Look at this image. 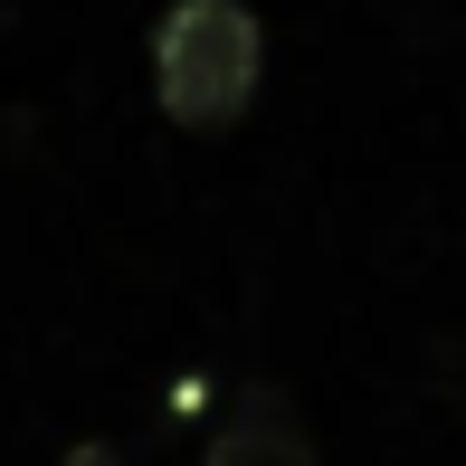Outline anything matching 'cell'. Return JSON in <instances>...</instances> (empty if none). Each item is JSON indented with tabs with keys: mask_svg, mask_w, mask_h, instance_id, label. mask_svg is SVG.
Masks as SVG:
<instances>
[{
	"mask_svg": "<svg viewBox=\"0 0 466 466\" xmlns=\"http://www.w3.org/2000/svg\"><path fill=\"white\" fill-rule=\"evenodd\" d=\"M267 76V29L238 10V0H172L153 29V96L162 115L190 124V134H219L258 105Z\"/></svg>",
	"mask_w": 466,
	"mask_h": 466,
	"instance_id": "cell-1",
	"label": "cell"
},
{
	"mask_svg": "<svg viewBox=\"0 0 466 466\" xmlns=\"http://www.w3.org/2000/svg\"><path fill=\"white\" fill-rule=\"evenodd\" d=\"M200 466H324V457H314V438H305V419H295L286 390H248L238 410L219 419V438H209Z\"/></svg>",
	"mask_w": 466,
	"mask_h": 466,
	"instance_id": "cell-2",
	"label": "cell"
},
{
	"mask_svg": "<svg viewBox=\"0 0 466 466\" xmlns=\"http://www.w3.org/2000/svg\"><path fill=\"white\" fill-rule=\"evenodd\" d=\"M57 466H124V448H105V438H86V448H67Z\"/></svg>",
	"mask_w": 466,
	"mask_h": 466,
	"instance_id": "cell-3",
	"label": "cell"
}]
</instances>
